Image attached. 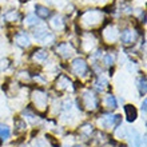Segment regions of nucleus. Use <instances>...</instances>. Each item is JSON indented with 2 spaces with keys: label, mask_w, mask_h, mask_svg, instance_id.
Returning a JSON list of instances; mask_svg holds the SVG:
<instances>
[{
  "label": "nucleus",
  "mask_w": 147,
  "mask_h": 147,
  "mask_svg": "<svg viewBox=\"0 0 147 147\" xmlns=\"http://www.w3.org/2000/svg\"><path fill=\"white\" fill-rule=\"evenodd\" d=\"M72 68L78 75H83V74L86 72V70H87V66H86V63L83 59H76V60H74V63H72Z\"/></svg>",
  "instance_id": "obj_1"
},
{
  "label": "nucleus",
  "mask_w": 147,
  "mask_h": 147,
  "mask_svg": "<svg viewBox=\"0 0 147 147\" xmlns=\"http://www.w3.org/2000/svg\"><path fill=\"white\" fill-rule=\"evenodd\" d=\"M135 38H136V35L131 30H124V31L122 32V35H120V39H122V42H123L124 44H131V43H134Z\"/></svg>",
  "instance_id": "obj_2"
},
{
  "label": "nucleus",
  "mask_w": 147,
  "mask_h": 147,
  "mask_svg": "<svg viewBox=\"0 0 147 147\" xmlns=\"http://www.w3.org/2000/svg\"><path fill=\"white\" fill-rule=\"evenodd\" d=\"M15 42H16V44H19L20 47H28L30 46V39H28V36L26 35L24 32H22V34H19V35H16Z\"/></svg>",
  "instance_id": "obj_3"
},
{
  "label": "nucleus",
  "mask_w": 147,
  "mask_h": 147,
  "mask_svg": "<svg viewBox=\"0 0 147 147\" xmlns=\"http://www.w3.org/2000/svg\"><path fill=\"white\" fill-rule=\"evenodd\" d=\"M118 122H119V116H112V115L105 116V119L102 120V123L105 124L107 128L112 127V126H114V124H116Z\"/></svg>",
  "instance_id": "obj_4"
},
{
  "label": "nucleus",
  "mask_w": 147,
  "mask_h": 147,
  "mask_svg": "<svg viewBox=\"0 0 147 147\" xmlns=\"http://www.w3.org/2000/svg\"><path fill=\"white\" fill-rule=\"evenodd\" d=\"M124 111H126V115H127L128 122L135 120V118H136V110L134 109L132 106H126V107H124Z\"/></svg>",
  "instance_id": "obj_5"
},
{
  "label": "nucleus",
  "mask_w": 147,
  "mask_h": 147,
  "mask_svg": "<svg viewBox=\"0 0 147 147\" xmlns=\"http://www.w3.org/2000/svg\"><path fill=\"white\" fill-rule=\"evenodd\" d=\"M11 135V131L9 128L5 126V124H0V139L1 140H7Z\"/></svg>",
  "instance_id": "obj_6"
},
{
  "label": "nucleus",
  "mask_w": 147,
  "mask_h": 147,
  "mask_svg": "<svg viewBox=\"0 0 147 147\" xmlns=\"http://www.w3.org/2000/svg\"><path fill=\"white\" fill-rule=\"evenodd\" d=\"M34 34H35V38L36 39H40V40H43L44 38H47V35H48V31H47L44 27H40V28H38V30H36Z\"/></svg>",
  "instance_id": "obj_7"
},
{
  "label": "nucleus",
  "mask_w": 147,
  "mask_h": 147,
  "mask_svg": "<svg viewBox=\"0 0 147 147\" xmlns=\"http://www.w3.org/2000/svg\"><path fill=\"white\" fill-rule=\"evenodd\" d=\"M34 59H36V60H44V59H47V52L46 51H36L35 54H34Z\"/></svg>",
  "instance_id": "obj_8"
},
{
  "label": "nucleus",
  "mask_w": 147,
  "mask_h": 147,
  "mask_svg": "<svg viewBox=\"0 0 147 147\" xmlns=\"http://www.w3.org/2000/svg\"><path fill=\"white\" fill-rule=\"evenodd\" d=\"M36 12H38L42 18H47V16L50 15V11H48L47 8L42 7V5H38V7H36Z\"/></svg>",
  "instance_id": "obj_9"
},
{
  "label": "nucleus",
  "mask_w": 147,
  "mask_h": 147,
  "mask_svg": "<svg viewBox=\"0 0 147 147\" xmlns=\"http://www.w3.org/2000/svg\"><path fill=\"white\" fill-rule=\"evenodd\" d=\"M106 103H107V107H110V109H115L116 107V100L112 95H109L106 98Z\"/></svg>",
  "instance_id": "obj_10"
},
{
  "label": "nucleus",
  "mask_w": 147,
  "mask_h": 147,
  "mask_svg": "<svg viewBox=\"0 0 147 147\" xmlns=\"http://www.w3.org/2000/svg\"><path fill=\"white\" fill-rule=\"evenodd\" d=\"M24 23H26V26H34V24L38 23V19H36L35 16L30 15L27 19H26V22H24Z\"/></svg>",
  "instance_id": "obj_11"
},
{
  "label": "nucleus",
  "mask_w": 147,
  "mask_h": 147,
  "mask_svg": "<svg viewBox=\"0 0 147 147\" xmlns=\"http://www.w3.org/2000/svg\"><path fill=\"white\" fill-rule=\"evenodd\" d=\"M60 18H55L54 19V27L55 28H63V23L60 22Z\"/></svg>",
  "instance_id": "obj_12"
},
{
  "label": "nucleus",
  "mask_w": 147,
  "mask_h": 147,
  "mask_svg": "<svg viewBox=\"0 0 147 147\" xmlns=\"http://www.w3.org/2000/svg\"><path fill=\"white\" fill-rule=\"evenodd\" d=\"M139 90H140V92H142V94L146 92V80H144V78H143V79H140Z\"/></svg>",
  "instance_id": "obj_13"
},
{
  "label": "nucleus",
  "mask_w": 147,
  "mask_h": 147,
  "mask_svg": "<svg viewBox=\"0 0 147 147\" xmlns=\"http://www.w3.org/2000/svg\"><path fill=\"white\" fill-rule=\"evenodd\" d=\"M112 62H114V58H112L111 55H107L105 58V63L107 64V66H110V64H112Z\"/></svg>",
  "instance_id": "obj_14"
},
{
  "label": "nucleus",
  "mask_w": 147,
  "mask_h": 147,
  "mask_svg": "<svg viewBox=\"0 0 147 147\" xmlns=\"http://www.w3.org/2000/svg\"><path fill=\"white\" fill-rule=\"evenodd\" d=\"M35 146H38V147H46L42 140H36V142H35Z\"/></svg>",
  "instance_id": "obj_15"
},
{
  "label": "nucleus",
  "mask_w": 147,
  "mask_h": 147,
  "mask_svg": "<svg viewBox=\"0 0 147 147\" xmlns=\"http://www.w3.org/2000/svg\"><path fill=\"white\" fill-rule=\"evenodd\" d=\"M142 110H143V111L146 110V100H144V102H143V105H142Z\"/></svg>",
  "instance_id": "obj_16"
},
{
  "label": "nucleus",
  "mask_w": 147,
  "mask_h": 147,
  "mask_svg": "<svg viewBox=\"0 0 147 147\" xmlns=\"http://www.w3.org/2000/svg\"><path fill=\"white\" fill-rule=\"evenodd\" d=\"M76 147H80V146H76Z\"/></svg>",
  "instance_id": "obj_17"
}]
</instances>
